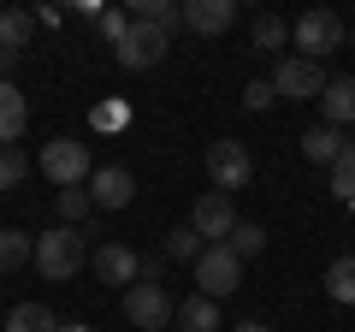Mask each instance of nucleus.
Here are the masks:
<instances>
[{"instance_id":"16","label":"nucleus","mask_w":355,"mask_h":332,"mask_svg":"<svg viewBox=\"0 0 355 332\" xmlns=\"http://www.w3.org/2000/svg\"><path fill=\"white\" fill-rule=\"evenodd\" d=\"M178 332H219V303L214 297H184V303H178V320H172Z\"/></svg>"},{"instance_id":"25","label":"nucleus","mask_w":355,"mask_h":332,"mask_svg":"<svg viewBox=\"0 0 355 332\" xmlns=\"http://www.w3.org/2000/svg\"><path fill=\"white\" fill-rule=\"evenodd\" d=\"M53 208H60V219H65V226H83V219H89V208H95V202H89V190H83V184H77V190H60V196H53Z\"/></svg>"},{"instance_id":"34","label":"nucleus","mask_w":355,"mask_h":332,"mask_svg":"<svg viewBox=\"0 0 355 332\" xmlns=\"http://www.w3.org/2000/svg\"><path fill=\"white\" fill-rule=\"evenodd\" d=\"M349 48H355V30H349Z\"/></svg>"},{"instance_id":"8","label":"nucleus","mask_w":355,"mask_h":332,"mask_svg":"<svg viewBox=\"0 0 355 332\" xmlns=\"http://www.w3.org/2000/svg\"><path fill=\"white\" fill-rule=\"evenodd\" d=\"M166 30H154V24H142V18H130V30H125V42L113 48V60L125 65V72H154V65L166 60Z\"/></svg>"},{"instance_id":"31","label":"nucleus","mask_w":355,"mask_h":332,"mask_svg":"<svg viewBox=\"0 0 355 332\" xmlns=\"http://www.w3.org/2000/svg\"><path fill=\"white\" fill-rule=\"evenodd\" d=\"M18 60H24V53H12V48H0V83H12V72H18Z\"/></svg>"},{"instance_id":"5","label":"nucleus","mask_w":355,"mask_h":332,"mask_svg":"<svg viewBox=\"0 0 355 332\" xmlns=\"http://www.w3.org/2000/svg\"><path fill=\"white\" fill-rule=\"evenodd\" d=\"M207 179H214V190H219V196H237L243 184L254 179V160H249V149H243L237 137H219V142H207Z\"/></svg>"},{"instance_id":"19","label":"nucleus","mask_w":355,"mask_h":332,"mask_svg":"<svg viewBox=\"0 0 355 332\" xmlns=\"http://www.w3.org/2000/svg\"><path fill=\"white\" fill-rule=\"evenodd\" d=\"M6 332H60V320H53L48 303H18L6 315Z\"/></svg>"},{"instance_id":"23","label":"nucleus","mask_w":355,"mask_h":332,"mask_svg":"<svg viewBox=\"0 0 355 332\" xmlns=\"http://www.w3.org/2000/svg\"><path fill=\"white\" fill-rule=\"evenodd\" d=\"M24 179H30V154L18 149V142H6V149H0V190H18Z\"/></svg>"},{"instance_id":"3","label":"nucleus","mask_w":355,"mask_h":332,"mask_svg":"<svg viewBox=\"0 0 355 332\" xmlns=\"http://www.w3.org/2000/svg\"><path fill=\"white\" fill-rule=\"evenodd\" d=\"M36 166H42V179H53L60 190H77V184H89V142L83 137H53L48 149L36 154Z\"/></svg>"},{"instance_id":"4","label":"nucleus","mask_w":355,"mask_h":332,"mask_svg":"<svg viewBox=\"0 0 355 332\" xmlns=\"http://www.w3.org/2000/svg\"><path fill=\"white\" fill-rule=\"evenodd\" d=\"M243 285V261H237V249H231V243H207L202 256H196V291L202 297H231Z\"/></svg>"},{"instance_id":"1","label":"nucleus","mask_w":355,"mask_h":332,"mask_svg":"<svg viewBox=\"0 0 355 332\" xmlns=\"http://www.w3.org/2000/svg\"><path fill=\"white\" fill-rule=\"evenodd\" d=\"M83 238H95V231H71V226H53V231H42L36 238V273L42 279H53V285H65V279H77L83 273Z\"/></svg>"},{"instance_id":"18","label":"nucleus","mask_w":355,"mask_h":332,"mask_svg":"<svg viewBox=\"0 0 355 332\" xmlns=\"http://www.w3.org/2000/svg\"><path fill=\"white\" fill-rule=\"evenodd\" d=\"M30 36H36V18L18 13V6H0V48L24 53V48H30Z\"/></svg>"},{"instance_id":"32","label":"nucleus","mask_w":355,"mask_h":332,"mask_svg":"<svg viewBox=\"0 0 355 332\" xmlns=\"http://www.w3.org/2000/svg\"><path fill=\"white\" fill-rule=\"evenodd\" d=\"M60 332H101V326H89V320H60Z\"/></svg>"},{"instance_id":"2","label":"nucleus","mask_w":355,"mask_h":332,"mask_svg":"<svg viewBox=\"0 0 355 332\" xmlns=\"http://www.w3.org/2000/svg\"><path fill=\"white\" fill-rule=\"evenodd\" d=\"M291 42L302 48V60H326V53H338V48H349V30H343V18L338 13H326V6H308L302 18L291 24Z\"/></svg>"},{"instance_id":"22","label":"nucleus","mask_w":355,"mask_h":332,"mask_svg":"<svg viewBox=\"0 0 355 332\" xmlns=\"http://www.w3.org/2000/svg\"><path fill=\"white\" fill-rule=\"evenodd\" d=\"M326 291H331V303H355V256H338L326 267Z\"/></svg>"},{"instance_id":"24","label":"nucleus","mask_w":355,"mask_h":332,"mask_svg":"<svg viewBox=\"0 0 355 332\" xmlns=\"http://www.w3.org/2000/svg\"><path fill=\"white\" fill-rule=\"evenodd\" d=\"M284 42H291V24H284L279 13H261V18H254V48H261V53L284 48Z\"/></svg>"},{"instance_id":"15","label":"nucleus","mask_w":355,"mask_h":332,"mask_svg":"<svg viewBox=\"0 0 355 332\" xmlns=\"http://www.w3.org/2000/svg\"><path fill=\"white\" fill-rule=\"evenodd\" d=\"M302 154H308L314 166H326V172H331V166H338V154H343V131H338V125H308V131H302Z\"/></svg>"},{"instance_id":"11","label":"nucleus","mask_w":355,"mask_h":332,"mask_svg":"<svg viewBox=\"0 0 355 332\" xmlns=\"http://www.w3.org/2000/svg\"><path fill=\"white\" fill-rule=\"evenodd\" d=\"M83 190H89V202H95V208H130L137 179H130V166H95Z\"/></svg>"},{"instance_id":"10","label":"nucleus","mask_w":355,"mask_h":332,"mask_svg":"<svg viewBox=\"0 0 355 332\" xmlns=\"http://www.w3.org/2000/svg\"><path fill=\"white\" fill-rule=\"evenodd\" d=\"M89 267H95L101 285H125V291L142 279V256L130 249V243H101V249L89 256Z\"/></svg>"},{"instance_id":"17","label":"nucleus","mask_w":355,"mask_h":332,"mask_svg":"<svg viewBox=\"0 0 355 332\" xmlns=\"http://www.w3.org/2000/svg\"><path fill=\"white\" fill-rule=\"evenodd\" d=\"M24 261H36V238H24L18 226H0V273H18Z\"/></svg>"},{"instance_id":"27","label":"nucleus","mask_w":355,"mask_h":332,"mask_svg":"<svg viewBox=\"0 0 355 332\" xmlns=\"http://www.w3.org/2000/svg\"><path fill=\"white\" fill-rule=\"evenodd\" d=\"M95 30H101V36L119 48V42H125V30H130V13H125V6H113V13H101V18H95Z\"/></svg>"},{"instance_id":"12","label":"nucleus","mask_w":355,"mask_h":332,"mask_svg":"<svg viewBox=\"0 0 355 332\" xmlns=\"http://www.w3.org/2000/svg\"><path fill=\"white\" fill-rule=\"evenodd\" d=\"M237 24V0H184V30L196 36H225Z\"/></svg>"},{"instance_id":"29","label":"nucleus","mask_w":355,"mask_h":332,"mask_svg":"<svg viewBox=\"0 0 355 332\" xmlns=\"http://www.w3.org/2000/svg\"><path fill=\"white\" fill-rule=\"evenodd\" d=\"M95 125H101V131L125 125V107H113V101H107V107H95Z\"/></svg>"},{"instance_id":"9","label":"nucleus","mask_w":355,"mask_h":332,"mask_svg":"<svg viewBox=\"0 0 355 332\" xmlns=\"http://www.w3.org/2000/svg\"><path fill=\"white\" fill-rule=\"evenodd\" d=\"M190 226H196V238H202V243H231V231H237V208H231V196L207 190L202 202L190 208Z\"/></svg>"},{"instance_id":"33","label":"nucleus","mask_w":355,"mask_h":332,"mask_svg":"<svg viewBox=\"0 0 355 332\" xmlns=\"http://www.w3.org/2000/svg\"><path fill=\"white\" fill-rule=\"evenodd\" d=\"M237 332H266V326H261V320H249V326H237Z\"/></svg>"},{"instance_id":"20","label":"nucleus","mask_w":355,"mask_h":332,"mask_svg":"<svg viewBox=\"0 0 355 332\" xmlns=\"http://www.w3.org/2000/svg\"><path fill=\"white\" fill-rule=\"evenodd\" d=\"M202 249H207V243L196 238V226H172V231L160 238V256H166V261H190V267H196Z\"/></svg>"},{"instance_id":"30","label":"nucleus","mask_w":355,"mask_h":332,"mask_svg":"<svg viewBox=\"0 0 355 332\" xmlns=\"http://www.w3.org/2000/svg\"><path fill=\"white\" fill-rule=\"evenodd\" d=\"M160 273H166V256H142V279L160 285Z\"/></svg>"},{"instance_id":"6","label":"nucleus","mask_w":355,"mask_h":332,"mask_svg":"<svg viewBox=\"0 0 355 332\" xmlns=\"http://www.w3.org/2000/svg\"><path fill=\"white\" fill-rule=\"evenodd\" d=\"M326 83L331 77L320 72L314 60H302V53H284V60L272 65V95H284V101H320Z\"/></svg>"},{"instance_id":"7","label":"nucleus","mask_w":355,"mask_h":332,"mask_svg":"<svg viewBox=\"0 0 355 332\" xmlns=\"http://www.w3.org/2000/svg\"><path fill=\"white\" fill-rule=\"evenodd\" d=\"M125 320H130L137 332H166V326L178 320V303L166 297V285H148V279H142V285H130V291H125Z\"/></svg>"},{"instance_id":"13","label":"nucleus","mask_w":355,"mask_h":332,"mask_svg":"<svg viewBox=\"0 0 355 332\" xmlns=\"http://www.w3.org/2000/svg\"><path fill=\"white\" fill-rule=\"evenodd\" d=\"M320 125H355V77H331L320 95Z\"/></svg>"},{"instance_id":"26","label":"nucleus","mask_w":355,"mask_h":332,"mask_svg":"<svg viewBox=\"0 0 355 332\" xmlns=\"http://www.w3.org/2000/svg\"><path fill=\"white\" fill-rule=\"evenodd\" d=\"M231 249H237V261L261 256V249H266V231L254 226V219H237V231H231Z\"/></svg>"},{"instance_id":"21","label":"nucleus","mask_w":355,"mask_h":332,"mask_svg":"<svg viewBox=\"0 0 355 332\" xmlns=\"http://www.w3.org/2000/svg\"><path fill=\"white\" fill-rule=\"evenodd\" d=\"M331 190H338V202L355 214V142H343L338 166H331Z\"/></svg>"},{"instance_id":"14","label":"nucleus","mask_w":355,"mask_h":332,"mask_svg":"<svg viewBox=\"0 0 355 332\" xmlns=\"http://www.w3.org/2000/svg\"><path fill=\"white\" fill-rule=\"evenodd\" d=\"M24 125H30V101L18 95V83H0V149L24 137Z\"/></svg>"},{"instance_id":"28","label":"nucleus","mask_w":355,"mask_h":332,"mask_svg":"<svg viewBox=\"0 0 355 332\" xmlns=\"http://www.w3.org/2000/svg\"><path fill=\"white\" fill-rule=\"evenodd\" d=\"M243 107H254V113H261V107H272V83H266V77H254L249 90H243Z\"/></svg>"}]
</instances>
